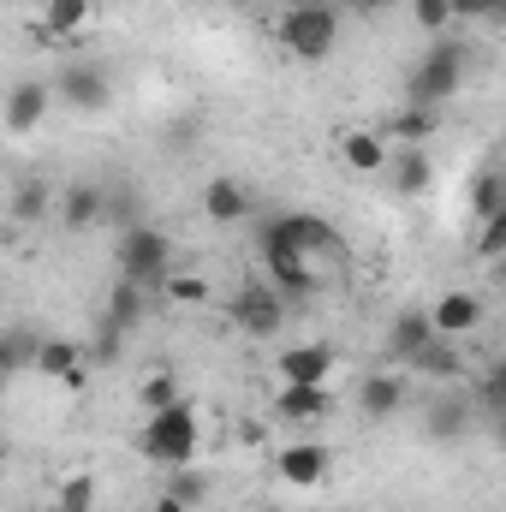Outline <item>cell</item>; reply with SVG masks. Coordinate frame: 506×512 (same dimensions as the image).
Listing matches in <instances>:
<instances>
[{"instance_id": "27", "label": "cell", "mask_w": 506, "mask_h": 512, "mask_svg": "<svg viewBox=\"0 0 506 512\" xmlns=\"http://www.w3.org/2000/svg\"><path fill=\"white\" fill-rule=\"evenodd\" d=\"M161 286H167L173 304H209V280L203 274H167Z\"/></svg>"}, {"instance_id": "12", "label": "cell", "mask_w": 506, "mask_h": 512, "mask_svg": "<svg viewBox=\"0 0 506 512\" xmlns=\"http://www.w3.org/2000/svg\"><path fill=\"white\" fill-rule=\"evenodd\" d=\"M328 405H334L328 382H280L274 387V411L286 423H316V417H328Z\"/></svg>"}, {"instance_id": "8", "label": "cell", "mask_w": 506, "mask_h": 512, "mask_svg": "<svg viewBox=\"0 0 506 512\" xmlns=\"http://www.w3.org/2000/svg\"><path fill=\"white\" fill-rule=\"evenodd\" d=\"M227 316H233V328H239V334H251V340L280 334V322H286V310H280V292H274V286H245V292L227 304Z\"/></svg>"}, {"instance_id": "13", "label": "cell", "mask_w": 506, "mask_h": 512, "mask_svg": "<svg viewBox=\"0 0 506 512\" xmlns=\"http://www.w3.org/2000/svg\"><path fill=\"white\" fill-rule=\"evenodd\" d=\"M274 370H280V382H328V376H334V346H322V340L286 346Z\"/></svg>"}, {"instance_id": "21", "label": "cell", "mask_w": 506, "mask_h": 512, "mask_svg": "<svg viewBox=\"0 0 506 512\" xmlns=\"http://www.w3.org/2000/svg\"><path fill=\"white\" fill-rule=\"evenodd\" d=\"M387 167H393V191L399 197H417V191H429V155L423 149H405V155H387Z\"/></svg>"}, {"instance_id": "18", "label": "cell", "mask_w": 506, "mask_h": 512, "mask_svg": "<svg viewBox=\"0 0 506 512\" xmlns=\"http://www.w3.org/2000/svg\"><path fill=\"white\" fill-rule=\"evenodd\" d=\"M429 340H435V328H429V316H423V310H405V316L393 322V334H387V352H393L399 364H411V358H417V352H423Z\"/></svg>"}, {"instance_id": "9", "label": "cell", "mask_w": 506, "mask_h": 512, "mask_svg": "<svg viewBox=\"0 0 506 512\" xmlns=\"http://www.w3.org/2000/svg\"><path fill=\"white\" fill-rule=\"evenodd\" d=\"M274 477L286 489H322L328 483V447L322 441H286L274 453Z\"/></svg>"}, {"instance_id": "20", "label": "cell", "mask_w": 506, "mask_h": 512, "mask_svg": "<svg viewBox=\"0 0 506 512\" xmlns=\"http://www.w3.org/2000/svg\"><path fill=\"white\" fill-rule=\"evenodd\" d=\"M459 340H429L417 358H411V376H435V382H459V352H453Z\"/></svg>"}, {"instance_id": "1", "label": "cell", "mask_w": 506, "mask_h": 512, "mask_svg": "<svg viewBox=\"0 0 506 512\" xmlns=\"http://www.w3.org/2000/svg\"><path fill=\"white\" fill-rule=\"evenodd\" d=\"M197 447H203V423H197V405H185V399H173L167 411H149L137 429V453L161 471L197 465Z\"/></svg>"}, {"instance_id": "7", "label": "cell", "mask_w": 506, "mask_h": 512, "mask_svg": "<svg viewBox=\"0 0 506 512\" xmlns=\"http://www.w3.org/2000/svg\"><path fill=\"white\" fill-rule=\"evenodd\" d=\"M60 96H66L72 114H108L114 78L102 66H90V60H72V66H60Z\"/></svg>"}, {"instance_id": "26", "label": "cell", "mask_w": 506, "mask_h": 512, "mask_svg": "<svg viewBox=\"0 0 506 512\" xmlns=\"http://www.w3.org/2000/svg\"><path fill=\"white\" fill-rule=\"evenodd\" d=\"M30 358H36V340L18 334V328H0V376H12V370L30 364Z\"/></svg>"}, {"instance_id": "10", "label": "cell", "mask_w": 506, "mask_h": 512, "mask_svg": "<svg viewBox=\"0 0 506 512\" xmlns=\"http://www.w3.org/2000/svg\"><path fill=\"white\" fill-rule=\"evenodd\" d=\"M48 108H54V90H48L42 78H18V84L6 90V108H0V114H6V131L24 137V131H36L48 120Z\"/></svg>"}, {"instance_id": "37", "label": "cell", "mask_w": 506, "mask_h": 512, "mask_svg": "<svg viewBox=\"0 0 506 512\" xmlns=\"http://www.w3.org/2000/svg\"><path fill=\"white\" fill-rule=\"evenodd\" d=\"M0 399H6V376H0Z\"/></svg>"}, {"instance_id": "5", "label": "cell", "mask_w": 506, "mask_h": 512, "mask_svg": "<svg viewBox=\"0 0 506 512\" xmlns=\"http://www.w3.org/2000/svg\"><path fill=\"white\" fill-rule=\"evenodd\" d=\"M120 274L131 286H161L173 274V239L161 227H149V221H131L120 233Z\"/></svg>"}, {"instance_id": "14", "label": "cell", "mask_w": 506, "mask_h": 512, "mask_svg": "<svg viewBox=\"0 0 506 512\" xmlns=\"http://www.w3.org/2000/svg\"><path fill=\"white\" fill-rule=\"evenodd\" d=\"M42 376H54V382L66 387H84V346L78 340H36V358H30Z\"/></svg>"}, {"instance_id": "29", "label": "cell", "mask_w": 506, "mask_h": 512, "mask_svg": "<svg viewBox=\"0 0 506 512\" xmlns=\"http://www.w3.org/2000/svg\"><path fill=\"white\" fill-rule=\"evenodd\" d=\"M411 24L429 30V36H441L453 24V12H447V0H411Z\"/></svg>"}, {"instance_id": "17", "label": "cell", "mask_w": 506, "mask_h": 512, "mask_svg": "<svg viewBox=\"0 0 506 512\" xmlns=\"http://www.w3.org/2000/svg\"><path fill=\"white\" fill-rule=\"evenodd\" d=\"M435 126H441V114H435V108H417V102H411V108H399V114H393V120L381 126V137H393V143H405V149H423V143L435 137Z\"/></svg>"}, {"instance_id": "16", "label": "cell", "mask_w": 506, "mask_h": 512, "mask_svg": "<svg viewBox=\"0 0 506 512\" xmlns=\"http://www.w3.org/2000/svg\"><path fill=\"white\" fill-rule=\"evenodd\" d=\"M387 155H393V149H387V137H381V131H346V137H340V161H346V167H352V173H387Z\"/></svg>"}, {"instance_id": "24", "label": "cell", "mask_w": 506, "mask_h": 512, "mask_svg": "<svg viewBox=\"0 0 506 512\" xmlns=\"http://www.w3.org/2000/svg\"><path fill=\"white\" fill-rule=\"evenodd\" d=\"M54 512H96V477H84V471H78V477H66Z\"/></svg>"}, {"instance_id": "19", "label": "cell", "mask_w": 506, "mask_h": 512, "mask_svg": "<svg viewBox=\"0 0 506 512\" xmlns=\"http://www.w3.org/2000/svg\"><path fill=\"white\" fill-rule=\"evenodd\" d=\"M405 399H411V382H405L399 370H381V376L364 382V411H370V417H393Z\"/></svg>"}, {"instance_id": "33", "label": "cell", "mask_w": 506, "mask_h": 512, "mask_svg": "<svg viewBox=\"0 0 506 512\" xmlns=\"http://www.w3.org/2000/svg\"><path fill=\"white\" fill-rule=\"evenodd\" d=\"M501 245H506V215H495V221H483V239H477V251L495 262V256H501Z\"/></svg>"}, {"instance_id": "36", "label": "cell", "mask_w": 506, "mask_h": 512, "mask_svg": "<svg viewBox=\"0 0 506 512\" xmlns=\"http://www.w3.org/2000/svg\"><path fill=\"white\" fill-rule=\"evenodd\" d=\"M352 6H358V12H381V6H387V0H352Z\"/></svg>"}, {"instance_id": "32", "label": "cell", "mask_w": 506, "mask_h": 512, "mask_svg": "<svg viewBox=\"0 0 506 512\" xmlns=\"http://www.w3.org/2000/svg\"><path fill=\"white\" fill-rule=\"evenodd\" d=\"M167 495H173V501H185V507H197V501H203V471L179 465V471H173V483H167Z\"/></svg>"}, {"instance_id": "11", "label": "cell", "mask_w": 506, "mask_h": 512, "mask_svg": "<svg viewBox=\"0 0 506 512\" xmlns=\"http://www.w3.org/2000/svg\"><path fill=\"white\" fill-rule=\"evenodd\" d=\"M251 209H256V197H251V185H245V179L221 173V179H209V185H203V215H209V221L233 227V221H245Z\"/></svg>"}, {"instance_id": "30", "label": "cell", "mask_w": 506, "mask_h": 512, "mask_svg": "<svg viewBox=\"0 0 506 512\" xmlns=\"http://www.w3.org/2000/svg\"><path fill=\"white\" fill-rule=\"evenodd\" d=\"M453 18H471V24H501L506 0H447Z\"/></svg>"}, {"instance_id": "22", "label": "cell", "mask_w": 506, "mask_h": 512, "mask_svg": "<svg viewBox=\"0 0 506 512\" xmlns=\"http://www.w3.org/2000/svg\"><path fill=\"white\" fill-rule=\"evenodd\" d=\"M102 209H108V197H102L96 185H72V191L60 197V221H66V227H96Z\"/></svg>"}, {"instance_id": "28", "label": "cell", "mask_w": 506, "mask_h": 512, "mask_svg": "<svg viewBox=\"0 0 506 512\" xmlns=\"http://www.w3.org/2000/svg\"><path fill=\"white\" fill-rule=\"evenodd\" d=\"M173 399H179V382H173V376H149V382L137 387V405H143V411H167Z\"/></svg>"}, {"instance_id": "35", "label": "cell", "mask_w": 506, "mask_h": 512, "mask_svg": "<svg viewBox=\"0 0 506 512\" xmlns=\"http://www.w3.org/2000/svg\"><path fill=\"white\" fill-rule=\"evenodd\" d=\"M155 512H191V507H185V501H173V495H161V501H155Z\"/></svg>"}, {"instance_id": "2", "label": "cell", "mask_w": 506, "mask_h": 512, "mask_svg": "<svg viewBox=\"0 0 506 512\" xmlns=\"http://www.w3.org/2000/svg\"><path fill=\"white\" fill-rule=\"evenodd\" d=\"M274 42L298 66H322L340 48V12L334 6H286L280 24H274Z\"/></svg>"}, {"instance_id": "15", "label": "cell", "mask_w": 506, "mask_h": 512, "mask_svg": "<svg viewBox=\"0 0 506 512\" xmlns=\"http://www.w3.org/2000/svg\"><path fill=\"white\" fill-rule=\"evenodd\" d=\"M90 12H96V0H42L36 36H42V42H66V36H78V30L90 24Z\"/></svg>"}, {"instance_id": "3", "label": "cell", "mask_w": 506, "mask_h": 512, "mask_svg": "<svg viewBox=\"0 0 506 512\" xmlns=\"http://www.w3.org/2000/svg\"><path fill=\"white\" fill-rule=\"evenodd\" d=\"M465 42H453V36H441L417 66H411V102L417 108H447L453 96H459V84H465Z\"/></svg>"}, {"instance_id": "6", "label": "cell", "mask_w": 506, "mask_h": 512, "mask_svg": "<svg viewBox=\"0 0 506 512\" xmlns=\"http://www.w3.org/2000/svg\"><path fill=\"white\" fill-rule=\"evenodd\" d=\"M423 316H429V328H435L441 340H465V334H477V328H483L489 304H483V292H471V286H447Z\"/></svg>"}, {"instance_id": "23", "label": "cell", "mask_w": 506, "mask_h": 512, "mask_svg": "<svg viewBox=\"0 0 506 512\" xmlns=\"http://www.w3.org/2000/svg\"><path fill=\"white\" fill-rule=\"evenodd\" d=\"M471 215H477V221L506 215V191H501V173H495V167H483V173H477V185H471Z\"/></svg>"}, {"instance_id": "25", "label": "cell", "mask_w": 506, "mask_h": 512, "mask_svg": "<svg viewBox=\"0 0 506 512\" xmlns=\"http://www.w3.org/2000/svg\"><path fill=\"white\" fill-rule=\"evenodd\" d=\"M465 399L459 393H447V399H435V411H429V435H459L465 429Z\"/></svg>"}, {"instance_id": "34", "label": "cell", "mask_w": 506, "mask_h": 512, "mask_svg": "<svg viewBox=\"0 0 506 512\" xmlns=\"http://www.w3.org/2000/svg\"><path fill=\"white\" fill-rule=\"evenodd\" d=\"M137 310H143V304H137V286L120 280V292H114V322H137Z\"/></svg>"}, {"instance_id": "31", "label": "cell", "mask_w": 506, "mask_h": 512, "mask_svg": "<svg viewBox=\"0 0 506 512\" xmlns=\"http://www.w3.org/2000/svg\"><path fill=\"white\" fill-rule=\"evenodd\" d=\"M12 215H18V221H42V215H48V185H24V191L12 197Z\"/></svg>"}, {"instance_id": "4", "label": "cell", "mask_w": 506, "mask_h": 512, "mask_svg": "<svg viewBox=\"0 0 506 512\" xmlns=\"http://www.w3.org/2000/svg\"><path fill=\"white\" fill-rule=\"evenodd\" d=\"M262 245H280V251L304 256L310 268H316V256H328V262H340V256H346L340 233H334L322 215H310V209H286V215H274V221L262 227Z\"/></svg>"}]
</instances>
